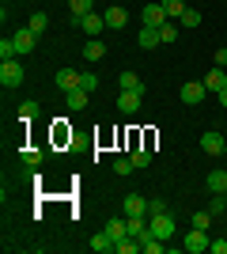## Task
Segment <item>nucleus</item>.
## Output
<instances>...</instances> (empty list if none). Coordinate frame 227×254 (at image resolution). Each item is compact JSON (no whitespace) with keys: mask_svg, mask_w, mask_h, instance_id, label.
Segmentation results:
<instances>
[{"mask_svg":"<svg viewBox=\"0 0 227 254\" xmlns=\"http://www.w3.org/2000/svg\"><path fill=\"white\" fill-rule=\"evenodd\" d=\"M148 228H151V235H155V239H163V243H167V239L174 235V216H171V212H151Z\"/></svg>","mask_w":227,"mask_h":254,"instance_id":"f257e3e1","label":"nucleus"},{"mask_svg":"<svg viewBox=\"0 0 227 254\" xmlns=\"http://www.w3.org/2000/svg\"><path fill=\"white\" fill-rule=\"evenodd\" d=\"M0 84L4 87H19L23 84V64L19 61H0Z\"/></svg>","mask_w":227,"mask_h":254,"instance_id":"f03ea898","label":"nucleus"},{"mask_svg":"<svg viewBox=\"0 0 227 254\" xmlns=\"http://www.w3.org/2000/svg\"><path fill=\"white\" fill-rule=\"evenodd\" d=\"M208 243H212V239H208V232L205 228H189V235H185V254H201V251H208Z\"/></svg>","mask_w":227,"mask_h":254,"instance_id":"7ed1b4c3","label":"nucleus"},{"mask_svg":"<svg viewBox=\"0 0 227 254\" xmlns=\"http://www.w3.org/2000/svg\"><path fill=\"white\" fill-rule=\"evenodd\" d=\"M140 19H144V27H163L171 15H167L163 4H144V8H140Z\"/></svg>","mask_w":227,"mask_h":254,"instance_id":"20e7f679","label":"nucleus"},{"mask_svg":"<svg viewBox=\"0 0 227 254\" xmlns=\"http://www.w3.org/2000/svg\"><path fill=\"white\" fill-rule=\"evenodd\" d=\"M178 95H182V103H185V106H197V103H205L208 87H205V80H201V84H193V80H189V84H185Z\"/></svg>","mask_w":227,"mask_h":254,"instance_id":"39448f33","label":"nucleus"},{"mask_svg":"<svg viewBox=\"0 0 227 254\" xmlns=\"http://www.w3.org/2000/svg\"><path fill=\"white\" fill-rule=\"evenodd\" d=\"M34 38H38V34H34L31 27H23V31L11 34V42H15V50H19V57H27V53L34 50Z\"/></svg>","mask_w":227,"mask_h":254,"instance_id":"423d86ee","label":"nucleus"},{"mask_svg":"<svg viewBox=\"0 0 227 254\" xmlns=\"http://www.w3.org/2000/svg\"><path fill=\"white\" fill-rule=\"evenodd\" d=\"M201 148H205V156H224L227 140L220 137V133H205V137H201Z\"/></svg>","mask_w":227,"mask_h":254,"instance_id":"0eeeda50","label":"nucleus"},{"mask_svg":"<svg viewBox=\"0 0 227 254\" xmlns=\"http://www.w3.org/2000/svg\"><path fill=\"white\" fill-rule=\"evenodd\" d=\"M80 27H84L91 38H98V31H106V15H98V11H87L84 19H80Z\"/></svg>","mask_w":227,"mask_h":254,"instance_id":"6e6552de","label":"nucleus"},{"mask_svg":"<svg viewBox=\"0 0 227 254\" xmlns=\"http://www.w3.org/2000/svg\"><path fill=\"white\" fill-rule=\"evenodd\" d=\"M80 80H84V72H76V68H61V72H57V87H61V91H76Z\"/></svg>","mask_w":227,"mask_h":254,"instance_id":"1a4fd4ad","label":"nucleus"},{"mask_svg":"<svg viewBox=\"0 0 227 254\" xmlns=\"http://www.w3.org/2000/svg\"><path fill=\"white\" fill-rule=\"evenodd\" d=\"M118 110L121 114H136V110H140V91H121L118 95Z\"/></svg>","mask_w":227,"mask_h":254,"instance_id":"9d476101","label":"nucleus"},{"mask_svg":"<svg viewBox=\"0 0 227 254\" xmlns=\"http://www.w3.org/2000/svg\"><path fill=\"white\" fill-rule=\"evenodd\" d=\"M125 216H148V201H144L140 193H129V197H125Z\"/></svg>","mask_w":227,"mask_h":254,"instance_id":"9b49d317","label":"nucleus"},{"mask_svg":"<svg viewBox=\"0 0 227 254\" xmlns=\"http://www.w3.org/2000/svg\"><path fill=\"white\" fill-rule=\"evenodd\" d=\"M106 235L114 239V247H118V239H125V235H129V220H121V216H114V220L106 224Z\"/></svg>","mask_w":227,"mask_h":254,"instance_id":"f8f14e48","label":"nucleus"},{"mask_svg":"<svg viewBox=\"0 0 227 254\" xmlns=\"http://www.w3.org/2000/svg\"><path fill=\"white\" fill-rule=\"evenodd\" d=\"M136 42H140V50H155V46L163 42V38H159V27H144V31L136 34Z\"/></svg>","mask_w":227,"mask_h":254,"instance_id":"ddd939ff","label":"nucleus"},{"mask_svg":"<svg viewBox=\"0 0 227 254\" xmlns=\"http://www.w3.org/2000/svg\"><path fill=\"white\" fill-rule=\"evenodd\" d=\"M224 84H227V68H216V64H212L208 76H205V87H208V91H220Z\"/></svg>","mask_w":227,"mask_h":254,"instance_id":"4468645a","label":"nucleus"},{"mask_svg":"<svg viewBox=\"0 0 227 254\" xmlns=\"http://www.w3.org/2000/svg\"><path fill=\"white\" fill-rule=\"evenodd\" d=\"M178 34H182V23H174V19H167V23L159 27V38H163V46L178 42Z\"/></svg>","mask_w":227,"mask_h":254,"instance_id":"2eb2a0df","label":"nucleus"},{"mask_svg":"<svg viewBox=\"0 0 227 254\" xmlns=\"http://www.w3.org/2000/svg\"><path fill=\"white\" fill-rule=\"evenodd\" d=\"M205 186L212 193H227V171H212V175L205 179Z\"/></svg>","mask_w":227,"mask_h":254,"instance_id":"dca6fc26","label":"nucleus"},{"mask_svg":"<svg viewBox=\"0 0 227 254\" xmlns=\"http://www.w3.org/2000/svg\"><path fill=\"white\" fill-rule=\"evenodd\" d=\"M84 57H87V61H102V57H106V46H102V38H91V42L84 46Z\"/></svg>","mask_w":227,"mask_h":254,"instance_id":"f3484780","label":"nucleus"},{"mask_svg":"<svg viewBox=\"0 0 227 254\" xmlns=\"http://www.w3.org/2000/svg\"><path fill=\"white\" fill-rule=\"evenodd\" d=\"M102 15H106V27H114V31L129 23V15H125V8H106V11H102Z\"/></svg>","mask_w":227,"mask_h":254,"instance_id":"a211bd4d","label":"nucleus"},{"mask_svg":"<svg viewBox=\"0 0 227 254\" xmlns=\"http://www.w3.org/2000/svg\"><path fill=\"white\" fill-rule=\"evenodd\" d=\"M65 95H68V110H76V114H80V110H87V91H84V87L65 91Z\"/></svg>","mask_w":227,"mask_h":254,"instance_id":"6ab92c4d","label":"nucleus"},{"mask_svg":"<svg viewBox=\"0 0 227 254\" xmlns=\"http://www.w3.org/2000/svg\"><path fill=\"white\" fill-rule=\"evenodd\" d=\"M118 84H121V91H144V84H140V76H136V72H121Z\"/></svg>","mask_w":227,"mask_h":254,"instance_id":"aec40b11","label":"nucleus"},{"mask_svg":"<svg viewBox=\"0 0 227 254\" xmlns=\"http://www.w3.org/2000/svg\"><path fill=\"white\" fill-rule=\"evenodd\" d=\"M114 251H118V254H136V251H144V247H140V239H136V235H125V239H118V247H114Z\"/></svg>","mask_w":227,"mask_h":254,"instance_id":"412c9836","label":"nucleus"},{"mask_svg":"<svg viewBox=\"0 0 227 254\" xmlns=\"http://www.w3.org/2000/svg\"><path fill=\"white\" fill-rule=\"evenodd\" d=\"M91 251H98V254H106V251H114V239H110L106 232H98V235H91Z\"/></svg>","mask_w":227,"mask_h":254,"instance_id":"4be33fe9","label":"nucleus"},{"mask_svg":"<svg viewBox=\"0 0 227 254\" xmlns=\"http://www.w3.org/2000/svg\"><path fill=\"white\" fill-rule=\"evenodd\" d=\"M178 23H182V31H193V27H201V11H197V8H185Z\"/></svg>","mask_w":227,"mask_h":254,"instance_id":"5701e85b","label":"nucleus"},{"mask_svg":"<svg viewBox=\"0 0 227 254\" xmlns=\"http://www.w3.org/2000/svg\"><path fill=\"white\" fill-rule=\"evenodd\" d=\"M129 159H133V167H136V171H144V167L151 163V152H148V148H133Z\"/></svg>","mask_w":227,"mask_h":254,"instance_id":"b1692460","label":"nucleus"},{"mask_svg":"<svg viewBox=\"0 0 227 254\" xmlns=\"http://www.w3.org/2000/svg\"><path fill=\"white\" fill-rule=\"evenodd\" d=\"M68 11H72V19H84L91 11V0H68Z\"/></svg>","mask_w":227,"mask_h":254,"instance_id":"393cba45","label":"nucleus"},{"mask_svg":"<svg viewBox=\"0 0 227 254\" xmlns=\"http://www.w3.org/2000/svg\"><path fill=\"white\" fill-rule=\"evenodd\" d=\"M27 27H31L34 34H42L45 27H49V15H45V11H34V15H31V23H27Z\"/></svg>","mask_w":227,"mask_h":254,"instance_id":"a878e982","label":"nucleus"},{"mask_svg":"<svg viewBox=\"0 0 227 254\" xmlns=\"http://www.w3.org/2000/svg\"><path fill=\"white\" fill-rule=\"evenodd\" d=\"M163 8H167V15H171V19H182L185 0H163Z\"/></svg>","mask_w":227,"mask_h":254,"instance_id":"bb28decb","label":"nucleus"},{"mask_svg":"<svg viewBox=\"0 0 227 254\" xmlns=\"http://www.w3.org/2000/svg\"><path fill=\"white\" fill-rule=\"evenodd\" d=\"M15 57H19L15 42H11V38H4V42H0V61H15Z\"/></svg>","mask_w":227,"mask_h":254,"instance_id":"cd10ccee","label":"nucleus"},{"mask_svg":"<svg viewBox=\"0 0 227 254\" xmlns=\"http://www.w3.org/2000/svg\"><path fill=\"white\" fill-rule=\"evenodd\" d=\"M42 156H45L42 148H23V163H27V167H38V163H42Z\"/></svg>","mask_w":227,"mask_h":254,"instance_id":"c85d7f7f","label":"nucleus"},{"mask_svg":"<svg viewBox=\"0 0 227 254\" xmlns=\"http://www.w3.org/2000/svg\"><path fill=\"white\" fill-rule=\"evenodd\" d=\"M31 118H38V103H19V122H31Z\"/></svg>","mask_w":227,"mask_h":254,"instance_id":"c756f323","label":"nucleus"},{"mask_svg":"<svg viewBox=\"0 0 227 254\" xmlns=\"http://www.w3.org/2000/svg\"><path fill=\"white\" fill-rule=\"evenodd\" d=\"M208 212H212V216H224V212H227V193H216L212 205H208Z\"/></svg>","mask_w":227,"mask_h":254,"instance_id":"7c9ffc66","label":"nucleus"},{"mask_svg":"<svg viewBox=\"0 0 227 254\" xmlns=\"http://www.w3.org/2000/svg\"><path fill=\"white\" fill-rule=\"evenodd\" d=\"M140 247H144V254H163V239H155V235H148Z\"/></svg>","mask_w":227,"mask_h":254,"instance_id":"2f4dec72","label":"nucleus"},{"mask_svg":"<svg viewBox=\"0 0 227 254\" xmlns=\"http://www.w3.org/2000/svg\"><path fill=\"white\" fill-rule=\"evenodd\" d=\"M114 171H118V175H129V171H136V167H133L129 156H121V159H114Z\"/></svg>","mask_w":227,"mask_h":254,"instance_id":"473e14b6","label":"nucleus"},{"mask_svg":"<svg viewBox=\"0 0 227 254\" xmlns=\"http://www.w3.org/2000/svg\"><path fill=\"white\" fill-rule=\"evenodd\" d=\"M208 224H212V212H193V228H205V232H208Z\"/></svg>","mask_w":227,"mask_h":254,"instance_id":"72a5a7b5","label":"nucleus"},{"mask_svg":"<svg viewBox=\"0 0 227 254\" xmlns=\"http://www.w3.org/2000/svg\"><path fill=\"white\" fill-rule=\"evenodd\" d=\"M80 87H84V91H95V87H98V76H95V72H84V80H80Z\"/></svg>","mask_w":227,"mask_h":254,"instance_id":"f704fd0d","label":"nucleus"},{"mask_svg":"<svg viewBox=\"0 0 227 254\" xmlns=\"http://www.w3.org/2000/svg\"><path fill=\"white\" fill-rule=\"evenodd\" d=\"M208 251H212V254H227V235H224V239H212Z\"/></svg>","mask_w":227,"mask_h":254,"instance_id":"c9c22d12","label":"nucleus"},{"mask_svg":"<svg viewBox=\"0 0 227 254\" xmlns=\"http://www.w3.org/2000/svg\"><path fill=\"white\" fill-rule=\"evenodd\" d=\"M216 68H227V46H220V50H216Z\"/></svg>","mask_w":227,"mask_h":254,"instance_id":"e433bc0d","label":"nucleus"},{"mask_svg":"<svg viewBox=\"0 0 227 254\" xmlns=\"http://www.w3.org/2000/svg\"><path fill=\"white\" fill-rule=\"evenodd\" d=\"M151 212H167V201H148V216Z\"/></svg>","mask_w":227,"mask_h":254,"instance_id":"4c0bfd02","label":"nucleus"},{"mask_svg":"<svg viewBox=\"0 0 227 254\" xmlns=\"http://www.w3.org/2000/svg\"><path fill=\"white\" fill-rule=\"evenodd\" d=\"M220 106H227V84L220 87Z\"/></svg>","mask_w":227,"mask_h":254,"instance_id":"58836bf2","label":"nucleus"},{"mask_svg":"<svg viewBox=\"0 0 227 254\" xmlns=\"http://www.w3.org/2000/svg\"><path fill=\"white\" fill-rule=\"evenodd\" d=\"M224 216H227V212H224Z\"/></svg>","mask_w":227,"mask_h":254,"instance_id":"ea45409f","label":"nucleus"}]
</instances>
